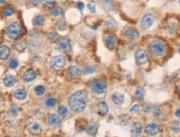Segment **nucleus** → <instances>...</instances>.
Segmentation results:
<instances>
[{"label": "nucleus", "mask_w": 180, "mask_h": 137, "mask_svg": "<svg viewBox=\"0 0 180 137\" xmlns=\"http://www.w3.org/2000/svg\"><path fill=\"white\" fill-rule=\"evenodd\" d=\"M87 102H88V94L86 91H79L69 97V105L72 111L77 113H80L85 109Z\"/></svg>", "instance_id": "1"}, {"label": "nucleus", "mask_w": 180, "mask_h": 137, "mask_svg": "<svg viewBox=\"0 0 180 137\" xmlns=\"http://www.w3.org/2000/svg\"><path fill=\"white\" fill-rule=\"evenodd\" d=\"M22 33V28L17 22L11 23L7 28V35L11 39H17Z\"/></svg>", "instance_id": "2"}, {"label": "nucleus", "mask_w": 180, "mask_h": 137, "mask_svg": "<svg viewBox=\"0 0 180 137\" xmlns=\"http://www.w3.org/2000/svg\"><path fill=\"white\" fill-rule=\"evenodd\" d=\"M165 46L159 41H153L150 43V51L153 55L156 57H161L165 53Z\"/></svg>", "instance_id": "3"}, {"label": "nucleus", "mask_w": 180, "mask_h": 137, "mask_svg": "<svg viewBox=\"0 0 180 137\" xmlns=\"http://www.w3.org/2000/svg\"><path fill=\"white\" fill-rule=\"evenodd\" d=\"M91 89L96 94H103L105 90H106V84L101 80H94L91 82Z\"/></svg>", "instance_id": "4"}, {"label": "nucleus", "mask_w": 180, "mask_h": 137, "mask_svg": "<svg viewBox=\"0 0 180 137\" xmlns=\"http://www.w3.org/2000/svg\"><path fill=\"white\" fill-rule=\"evenodd\" d=\"M66 61L63 56H54L50 61V66L53 70H60L65 66Z\"/></svg>", "instance_id": "5"}, {"label": "nucleus", "mask_w": 180, "mask_h": 137, "mask_svg": "<svg viewBox=\"0 0 180 137\" xmlns=\"http://www.w3.org/2000/svg\"><path fill=\"white\" fill-rule=\"evenodd\" d=\"M155 18L153 14L151 13H146L143 16L142 20H141V26L144 29H148L151 28V26L154 23Z\"/></svg>", "instance_id": "6"}, {"label": "nucleus", "mask_w": 180, "mask_h": 137, "mask_svg": "<svg viewBox=\"0 0 180 137\" xmlns=\"http://www.w3.org/2000/svg\"><path fill=\"white\" fill-rule=\"evenodd\" d=\"M135 57H136V61H137L138 64H139V65H144V64L147 63L148 61V57L147 53L144 49L138 50Z\"/></svg>", "instance_id": "7"}, {"label": "nucleus", "mask_w": 180, "mask_h": 137, "mask_svg": "<svg viewBox=\"0 0 180 137\" xmlns=\"http://www.w3.org/2000/svg\"><path fill=\"white\" fill-rule=\"evenodd\" d=\"M27 130L33 135H38L42 132V127L38 123L32 122L27 126Z\"/></svg>", "instance_id": "8"}, {"label": "nucleus", "mask_w": 180, "mask_h": 137, "mask_svg": "<svg viewBox=\"0 0 180 137\" xmlns=\"http://www.w3.org/2000/svg\"><path fill=\"white\" fill-rule=\"evenodd\" d=\"M125 38H129V39H136L139 38V33L135 28H128L125 29L124 33Z\"/></svg>", "instance_id": "9"}, {"label": "nucleus", "mask_w": 180, "mask_h": 137, "mask_svg": "<svg viewBox=\"0 0 180 137\" xmlns=\"http://www.w3.org/2000/svg\"><path fill=\"white\" fill-rule=\"evenodd\" d=\"M145 131L149 135H157L159 132V127H158L157 124L151 123V124L148 125L147 126H146Z\"/></svg>", "instance_id": "10"}, {"label": "nucleus", "mask_w": 180, "mask_h": 137, "mask_svg": "<svg viewBox=\"0 0 180 137\" xmlns=\"http://www.w3.org/2000/svg\"><path fill=\"white\" fill-rule=\"evenodd\" d=\"M69 75L72 78H79L82 75V70L78 66H71L69 69Z\"/></svg>", "instance_id": "11"}, {"label": "nucleus", "mask_w": 180, "mask_h": 137, "mask_svg": "<svg viewBox=\"0 0 180 137\" xmlns=\"http://www.w3.org/2000/svg\"><path fill=\"white\" fill-rule=\"evenodd\" d=\"M36 77V72L33 71V69H28L23 73V80L25 82H30L33 81Z\"/></svg>", "instance_id": "12"}, {"label": "nucleus", "mask_w": 180, "mask_h": 137, "mask_svg": "<svg viewBox=\"0 0 180 137\" xmlns=\"http://www.w3.org/2000/svg\"><path fill=\"white\" fill-rule=\"evenodd\" d=\"M59 47L65 53H70V51H71V45H70L69 40L65 38H60V40H59Z\"/></svg>", "instance_id": "13"}, {"label": "nucleus", "mask_w": 180, "mask_h": 137, "mask_svg": "<svg viewBox=\"0 0 180 137\" xmlns=\"http://www.w3.org/2000/svg\"><path fill=\"white\" fill-rule=\"evenodd\" d=\"M112 101L114 104L116 105H122L124 102V96L120 92H115L112 95Z\"/></svg>", "instance_id": "14"}, {"label": "nucleus", "mask_w": 180, "mask_h": 137, "mask_svg": "<svg viewBox=\"0 0 180 137\" xmlns=\"http://www.w3.org/2000/svg\"><path fill=\"white\" fill-rule=\"evenodd\" d=\"M10 55V48L7 46L0 47V60H7Z\"/></svg>", "instance_id": "15"}, {"label": "nucleus", "mask_w": 180, "mask_h": 137, "mask_svg": "<svg viewBox=\"0 0 180 137\" xmlns=\"http://www.w3.org/2000/svg\"><path fill=\"white\" fill-rule=\"evenodd\" d=\"M109 112V107L106 102H101L98 104V113L100 116H105Z\"/></svg>", "instance_id": "16"}, {"label": "nucleus", "mask_w": 180, "mask_h": 137, "mask_svg": "<svg viewBox=\"0 0 180 137\" xmlns=\"http://www.w3.org/2000/svg\"><path fill=\"white\" fill-rule=\"evenodd\" d=\"M48 125H49L50 126L56 127L57 126L59 125V123H60V118H59L58 116H57V115L53 114V115H51L50 116L48 117Z\"/></svg>", "instance_id": "17"}, {"label": "nucleus", "mask_w": 180, "mask_h": 137, "mask_svg": "<svg viewBox=\"0 0 180 137\" xmlns=\"http://www.w3.org/2000/svg\"><path fill=\"white\" fill-rule=\"evenodd\" d=\"M105 45L109 49H113L116 45V38L114 36H108L105 39Z\"/></svg>", "instance_id": "18"}, {"label": "nucleus", "mask_w": 180, "mask_h": 137, "mask_svg": "<svg viewBox=\"0 0 180 137\" xmlns=\"http://www.w3.org/2000/svg\"><path fill=\"white\" fill-rule=\"evenodd\" d=\"M15 81V76H12V75L6 76L5 77H4V79H3V83H4L5 86H7V87H12V86H14Z\"/></svg>", "instance_id": "19"}, {"label": "nucleus", "mask_w": 180, "mask_h": 137, "mask_svg": "<svg viewBox=\"0 0 180 137\" xmlns=\"http://www.w3.org/2000/svg\"><path fill=\"white\" fill-rule=\"evenodd\" d=\"M27 46H28V43H27V42H26L25 40H20L16 43L15 49L17 51L23 53V52L27 48Z\"/></svg>", "instance_id": "20"}, {"label": "nucleus", "mask_w": 180, "mask_h": 137, "mask_svg": "<svg viewBox=\"0 0 180 137\" xmlns=\"http://www.w3.org/2000/svg\"><path fill=\"white\" fill-rule=\"evenodd\" d=\"M14 97H15L17 100H24L27 97V93H26L25 91H23L22 89H18V90H16L14 91V94H13Z\"/></svg>", "instance_id": "21"}, {"label": "nucleus", "mask_w": 180, "mask_h": 137, "mask_svg": "<svg viewBox=\"0 0 180 137\" xmlns=\"http://www.w3.org/2000/svg\"><path fill=\"white\" fill-rule=\"evenodd\" d=\"M131 132L134 135H139L142 132V126L139 123H134L131 127Z\"/></svg>", "instance_id": "22"}, {"label": "nucleus", "mask_w": 180, "mask_h": 137, "mask_svg": "<svg viewBox=\"0 0 180 137\" xmlns=\"http://www.w3.org/2000/svg\"><path fill=\"white\" fill-rule=\"evenodd\" d=\"M33 24L34 26H43L44 24V18H43V16H35L33 19Z\"/></svg>", "instance_id": "23"}, {"label": "nucleus", "mask_w": 180, "mask_h": 137, "mask_svg": "<svg viewBox=\"0 0 180 137\" xmlns=\"http://www.w3.org/2000/svg\"><path fill=\"white\" fill-rule=\"evenodd\" d=\"M102 4H103V8L105 11L109 12L112 10L113 8V3L112 0H102Z\"/></svg>", "instance_id": "24"}, {"label": "nucleus", "mask_w": 180, "mask_h": 137, "mask_svg": "<svg viewBox=\"0 0 180 137\" xmlns=\"http://www.w3.org/2000/svg\"><path fill=\"white\" fill-rule=\"evenodd\" d=\"M170 129L174 133H178L180 132V121H174L172 122V124L170 126Z\"/></svg>", "instance_id": "25"}, {"label": "nucleus", "mask_w": 180, "mask_h": 137, "mask_svg": "<svg viewBox=\"0 0 180 137\" xmlns=\"http://www.w3.org/2000/svg\"><path fill=\"white\" fill-rule=\"evenodd\" d=\"M58 112L59 116L62 117V118H65V117L69 115V111H68V109H67L65 107H64V106H60V107H58Z\"/></svg>", "instance_id": "26"}, {"label": "nucleus", "mask_w": 180, "mask_h": 137, "mask_svg": "<svg viewBox=\"0 0 180 137\" xmlns=\"http://www.w3.org/2000/svg\"><path fill=\"white\" fill-rule=\"evenodd\" d=\"M135 97L139 101H142L144 99V91L142 87H140V86L137 87L136 91H135Z\"/></svg>", "instance_id": "27"}, {"label": "nucleus", "mask_w": 180, "mask_h": 137, "mask_svg": "<svg viewBox=\"0 0 180 137\" xmlns=\"http://www.w3.org/2000/svg\"><path fill=\"white\" fill-rule=\"evenodd\" d=\"M154 115L155 116H156V118H157L158 120H159V121H161V120H163L164 118V115H163V111L161 110V108H159V107H157V108L155 109Z\"/></svg>", "instance_id": "28"}, {"label": "nucleus", "mask_w": 180, "mask_h": 137, "mask_svg": "<svg viewBox=\"0 0 180 137\" xmlns=\"http://www.w3.org/2000/svg\"><path fill=\"white\" fill-rule=\"evenodd\" d=\"M14 13V10L13 8H10V7H7V8H3V15L4 17H8V16H11L12 14H13Z\"/></svg>", "instance_id": "29"}, {"label": "nucleus", "mask_w": 180, "mask_h": 137, "mask_svg": "<svg viewBox=\"0 0 180 137\" xmlns=\"http://www.w3.org/2000/svg\"><path fill=\"white\" fill-rule=\"evenodd\" d=\"M44 91H45V88H44L43 86H37L35 88H34V92H35V94L38 95V96H42V95H43Z\"/></svg>", "instance_id": "30"}, {"label": "nucleus", "mask_w": 180, "mask_h": 137, "mask_svg": "<svg viewBox=\"0 0 180 137\" xmlns=\"http://www.w3.org/2000/svg\"><path fill=\"white\" fill-rule=\"evenodd\" d=\"M48 38L51 43H56L58 40V36L56 33H51L48 35Z\"/></svg>", "instance_id": "31"}, {"label": "nucleus", "mask_w": 180, "mask_h": 137, "mask_svg": "<svg viewBox=\"0 0 180 137\" xmlns=\"http://www.w3.org/2000/svg\"><path fill=\"white\" fill-rule=\"evenodd\" d=\"M54 6H55V3L53 2V1H47L44 3L43 4V7L46 9H48V10H52L53 8H54Z\"/></svg>", "instance_id": "32"}, {"label": "nucleus", "mask_w": 180, "mask_h": 137, "mask_svg": "<svg viewBox=\"0 0 180 137\" xmlns=\"http://www.w3.org/2000/svg\"><path fill=\"white\" fill-rule=\"evenodd\" d=\"M45 105L48 107H54V106L56 105V100L54 99V98H52V97H50V98H48V99L46 100Z\"/></svg>", "instance_id": "33"}, {"label": "nucleus", "mask_w": 180, "mask_h": 137, "mask_svg": "<svg viewBox=\"0 0 180 137\" xmlns=\"http://www.w3.org/2000/svg\"><path fill=\"white\" fill-rule=\"evenodd\" d=\"M97 130H98V127H97V126H90L88 128V130H87V131H88V133H89V135H94L96 134Z\"/></svg>", "instance_id": "34"}, {"label": "nucleus", "mask_w": 180, "mask_h": 137, "mask_svg": "<svg viewBox=\"0 0 180 137\" xmlns=\"http://www.w3.org/2000/svg\"><path fill=\"white\" fill-rule=\"evenodd\" d=\"M62 13H63V9H62L61 8H53L52 11H51V14L53 16L60 15V14H62Z\"/></svg>", "instance_id": "35"}, {"label": "nucleus", "mask_w": 180, "mask_h": 137, "mask_svg": "<svg viewBox=\"0 0 180 137\" xmlns=\"http://www.w3.org/2000/svg\"><path fill=\"white\" fill-rule=\"evenodd\" d=\"M8 65H9V67H10V68L14 69L18 66V62L17 61L16 59L12 58L10 61H9V63H8Z\"/></svg>", "instance_id": "36"}, {"label": "nucleus", "mask_w": 180, "mask_h": 137, "mask_svg": "<svg viewBox=\"0 0 180 137\" xmlns=\"http://www.w3.org/2000/svg\"><path fill=\"white\" fill-rule=\"evenodd\" d=\"M66 27H67V24H66V22H65V21L61 20V21H59V22L58 23V29H59V30L64 31V29L66 28Z\"/></svg>", "instance_id": "37"}, {"label": "nucleus", "mask_w": 180, "mask_h": 137, "mask_svg": "<svg viewBox=\"0 0 180 137\" xmlns=\"http://www.w3.org/2000/svg\"><path fill=\"white\" fill-rule=\"evenodd\" d=\"M139 107L138 105H134V106H133V107L130 108L129 112L131 114L134 115L137 114L138 112H139Z\"/></svg>", "instance_id": "38"}, {"label": "nucleus", "mask_w": 180, "mask_h": 137, "mask_svg": "<svg viewBox=\"0 0 180 137\" xmlns=\"http://www.w3.org/2000/svg\"><path fill=\"white\" fill-rule=\"evenodd\" d=\"M88 8L89 9V11L91 12V13H94L96 12V8H95V5H94V3H89L88 4Z\"/></svg>", "instance_id": "39"}, {"label": "nucleus", "mask_w": 180, "mask_h": 137, "mask_svg": "<svg viewBox=\"0 0 180 137\" xmlns=\"http://www.w3.org/2000/svg\"><path fill=\"white\" fill-rule=\"evenodd\" d=\"M177 28L178 25L176 23H169V24H168V29L170 30V32H174Z\"/></svg>", "instance_id": "40"}, {"label": "nucleus", "mask_w": 180, "mask_h": 137, "mask_svg": "<svg viewBox=\"0 0 180 137\" xmlns=\"http://www.w3.org/2000/svg\"><path fill=\"white\" fill-rule=\"evenodd\" d=\"M94 67H93V66H88V67H86L85 68V70H84V73L86 74H89V73H93L94 71Z\"/></svg>", "instance_id": "41"}, {"label": "nucleus", "mask_w": 180, "mask_h": 137, "mask_svg": "<svg viewBox=\"0 0 180 137\" xmlns=\"http://www.w3.org/2000/svg\"><path fill=\"white\" fill-rule=\"evenodd\" d=\"M114 26H115V23H114V20L108 21V22L106 23L107 28H114Z\"/></svg>", "instance_id": "42"}, {"label": "nucleus", "mask_w": 180, "mask_h": 137, "mask_svg": "<svg viewBox=\"0 0 180 137\" xmlns=\"http://www.w3.org/2000/svg\"><path fill=\"white\" fill-rule=\"evenodd\" d=\"M8 114H9V116L12 117H15L17 115H18V112L16 111L15 109H11L10 111H9V112H8Z\"/></svg>", "instance_id": "43"}, {"label": "nucleus", "mask_w": 180, "mask_h": 137, "mask_svg": "<svg viewBox=\"0 0 180 137\" xmlns=\"http://www.w3.org/2000/svg\"><path fill=\"white\" fill-rule=\"evenodd\" d=\"M151 106H149L148 104H146L144 106V112H149L150 111H151Z\"/></svg>", "instance_id": "44"}, {"label": "nucleus", "mask_w": 180, "mask_h": 137, "mask_svg": "<svg viewBox=\"0 0 180 137\" xmlns=\"http://www.w3.org/2000/svg\"><path fill=\"white\" fill-rule=\"evenodd\" d=\"M84 3H82V2H79V3H78V8H79V10H83V9H84Z\"/></svg>", "instance_id": "45"}, {"label": "nucleus", "mask_w": 180, "mask_h": 137, "mask_svg": "<svg viewBox=\"0 0 180 137\" xmlns=\"http://www.w3.org/2000/svg\"><path fill=\"white\" fill-rule=\"evenodd\" d=\"M29 1H30V3H32V4H33V5H38V3L41 2V0H29Z\"/></svg>", "instance_id": "46"}, {"label": "nucleus", "mask_w": 180, "mask_h": 137, "mask_svg": "<svg viewBox=\"0 0 180 137\" xmlns=\"http://www.w3.org/2000/svg\"><path fill=\"white\" fill-rule=\"evenodd\" d=\"M175 115H176V116L178 118V119H180V109L177 110L176 111V112H175Z\"/></svg>", "instance_id": "47"}, {"label": "nucleus", "mask_w": 180, "mask_h": 137, "mask_svg": "<svg viewBox=\"0 0 180 137\" xmlns=\"http://www.w3.org/2000/svg\"><path fill=\"white\" fill-rule=\"evenodd\" d=\"M6 1L5 0H0V4H3V3H5Z\"/></svg>", "instance_id": "48"}, {"label": "nucleus", "mask_w": 180, "mask_h": 137, "mask_svg": "<svg viewBox=\"0 0 180 137\" xmlns=\"http://www.w3.org/2000/svg\"><path fill=\"white\" fill-rule=\"evenodd\" d=\"M178 90H179V92H180V86H179V87H178Z\"/></svg>", "instance_id": "49"}, {"label": "nucleus", "mask_w": 180, "mask_h": 137, "mask_svg": "<svg viewBox=\"0 0 180 137\" xmlns=\"http://www.w3.org/2000/svg\"><path fill=\"white\" fill-rule=\"evenodd\" d=\"M179 3H180V0H179Z\"/></svg>", "instance_id": "50"}]
</instances>
